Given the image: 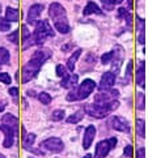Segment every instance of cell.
I'll list each match as a JSON object with an SVG mask.
<instances>
[{
  "label": "cell",
  "mask_w": 148,
  "mask_h": 158,
  "mask_svg": "<svg viewBox=\"0 0 148 158\" xmlns=\"http://www.w3.org/2000/svg\"><path fill=\"white\" fill-rule=\"evenodd\" d=\"M50 56H51V52L49 51V50H45V48L37 50V51L33 54L32 59L22 67V71H21L22 84H26V82L32 81L33 78L38 75L39 69L42 68V65L46 63V60L50 58Z\"/></svg>",
  "instance_id": "cell-1"
},
{
  "label": "cell",
  "mask_w": 148,
  "mask_h": 158,
  "mask_svg": "<svg viewBox=\"0 0 148 158\" xmlns=\"http://www.w3.org/2000/svg\"><path fill=\"white\" fill-rule=\"evenodd\" d=\"M49 17L53 21V25L56 29V31H59L60 34H67L70 33V22L67 19V12L66 8L58 2H54L50 4L49 7Z\"/></svg>",
  "instance_id": "cell-2"
},
{
  "label": "cell",
  "mask_w": 148,
  "mask_h": 158,
  "mask_svg": "<svg viewBox=\"0 0 148 158\" xmlns=\"http://www.w3.org/2000/svg\"><path fill=\"white\" fill-rule=\"evenodd\" d=\"M119 106L118 99H111L106 105H97V103H87L84 106V114L96 118V119H104L107 115H110L111 111H114Z\"/></svg>",
  "instance_id": "cell-3"
},
{
  "label": "cell",
  "mask_w": 148,
  "mask_h": 158,
  "mask_svg": "<svg viewBox=\"0 0 148 158\" xmlns=\"http://www.w3.org/2000/svg\"><path fill=\"white\" fill-rule=\"evenodd\" d=\"M33 41L34 44H42L46 41L47 37H54L55 31L49 24L47 20H42V21H37L36 22V30L33 33Z\"/></svg>",
  "instance_id": "cell-4"
},
{
  "label": "cell",
  "mask_w": 148,
  "mask_h": 158,
  "mask_svg": "<svg viewBox=\"0 0 148 158\" xmlns=\"http://www.w3.org/2000/svg\"><path fill=\"white\" fill-rule=\"evenodd\" d=\"M96 82L92 80V78H85V80L79 85V88L76 89V93H77V98L79 101L81 99H87L90 94L94 92L96 89Z\"/></svg>",
  "instance_id": "cell-5"
},
{
  "label": "cell",
  "mask_w": 148,
  "mask_h": 158,
  "mask_svg": "<svg viewBox=\"0 0 148 158\" xmlns=\"http://www.w3.org/2000/svg\"><path fill=\"white\" fill-rule=\"evenodd\" d=\"M41 146L46 150L51 152V153H62L64 149V143L59 137H49L42 141Z\"/></svg>",
  "instance_id": "cell-6"
},
{
  "label": "cell",
  "mask_w": 148,
  "mask_h": 158,
  "mask_svg": "<svg viewBox=\"0 0 148 158\" xmlns=\"http://www.w3.org/2000/svg\"><path fill=\"white\" fill-rule=\"evenodd\" d=\"M113 52V56H111V61L110 63L113 64V73L114 75H117V73L119 72V69H121V65H122V61H123V58H124V51L123 48L119 46V44H117V46H114V48L111 50Z\"/></svg>",
  "instance_id": "cell-7"
},
{
  "label": "cell",
  "mask_w": 148,
  "mask_h": 158,
  "mask_svg": "<svg viewBox=\"0 0 148 158\" xmlns=\"http://www.w3.org/2000/svg\"><path fill=\"white\" fill-rule=\"evenodd\" d=\"M110 127L113 129H115L118 132H123V133H130L131 131V126L127 119H124L123 116H113L110 119Z\"/></svg>",
  "instance_id": "cell-8"
},
{
  "label": "cell",
  "mask_w": 148,
  "mask_h": 158,
  "mask_svg": "<svg viewBox=\"0 0 148 158\" xmlns=\"http://www.w3.org/2000/svg\"><path fill=\"white\" fill-rule=\"evenodd\" d=\"M115 76L111 71H107L105 73H102L101 76V80H100V84H98V89L100 92H107V90L113 89L115 84Z\"/></svg>",
  "instance_id": "cell-9"
},
{
  "label": "cell",
  "mask_w": 148,
  "mask_h": 158,
  "mask_svg": "<svg viewBox=\"0 0 148 158\" xmlns=\"http://www.w3.org/2000/svg\"><path fill=\"white\" fill-rule=\"evenodd\" d=\"M0 131L3 132L4 135V141H3V146L5 149H9L12 148L13 144H15V136L17 135L16 131H13L11 127L8 126H4V124H0Z\"/></svg>",
  "instance_id": "cell-10"
},
{
  "label": "cell",
  "mask_w": 148,
  "mask_h": 158,
  "mask_svg": "<svg viewBox=\"0 0 148 158\" xmlns=\"http://www.w3.org/2000/svg\"><path fill=\"white\" fill-rule=\"evenodd\" d=\"M94 137H96V127L93 124H90V126L85 128L84 135H83V149L88 150L90 146H92Z\"/></svg>",
  "instance_id": "cell-11"
},
{
  "label": "cell",
  "mask_w": 148,
  "mask_h": 158,
  "mask_svg": "<svg viewBox=\"0 0 148 158\" xmlns=\"http://www.w3.org/2000/svg\"><path fill=\"white\" fill-rule=\"evenodd\" d=\"M110 150L111 149H110L109 140H101L100 143H97V145H96L94 154L92 158H106Z\"/></svg>",
  "instance_id": "cell-12"
},
{
  "label": "cell",
  "mask_w": 148,
  "mask_h": 158,
  "mask_svg": "<svg viewBox=\"0 0 148 158\" xmlns=\"http://www.w3.org/2000/svg\"><path fill=\"white\" fill-rule=\"evenodd\" d=\"M43 9H45V7L42 4H33V5H30V8H29V10H28V15H26V20H28V22L29 24H36V20L41 16V13L43 12Z\"/></svg>",
  "instance_id": "cell-13"
},
{
  "label": "cell",
  "mask_w": 148,
  "mask_h": 158,
  "mask_svg": "<svg viewBox=\"0 0 148 158\" xmlns=\"http://www.w3.org/2000/svg\"><path fill=\"white\" fill-rule=\"evenodd\" d=\"M21 43H22V47H24L22 50H28L30 46H34L33 35L26 25H22V27H21Z\"/></svg>",
  "instance_id": "cell-14"
},
{
  "label": "cell",
  "mask_w": 148,
  "mask_h": 158,
  "mask_svg": "<svg viewBox=\"0 0 148 158\" xmlns=\"http://www.w3.org/2000/svg\"><path fill=\"white\" fill-rule=\"evenodd\" d=\"M135 82L141 88V89H146V61H140L139 67L136 69L135 73Z\"/></svg>",
  "instance_id": "cell-15"
},
{
  "label": "cell",
  "mask_w": 148,
  "mask_h": 158,
  "mask_svg": "<svg viewBox=\"0 0 148 158\" xmlns=\"http://www.w3.org/2000/svg\"><path fill=\"white\" fill-rule=\"evenodd\" d=\"M136 21V31H138V43H146V20H143L139 16L135 17Z\"/></svg>",
  "instance_id": "cell-16"
},
{
  "label": "cell",
  "mask_w": 148,
  "mask_h": 158,
  "mask_svg": "<svg viewBox=\"0 0 148 158\" xmlns=\"http://www.w3.org/2000/svg\"><path fill=\"white\" fill-rule=\"evenodd\" d=\"M83 15L84 16H89V15H97V16H102L104 15V10L101 9V7H98L94 2H88L87 5L83 9Z\"/></svg>",
  "instance_id": "cell-17"
},
{
  "label": "cell",
  "mask_w": 148,
  "mask_h": 158,
  "mask_svg": "<svg viewBox=\"0 0 148 158\" xmlns=\"http://www.w3.org/2000/svg\"><path fill=\"white\" fill-rule=\"evenodd\" d=\"M77 81H79V76L75 75V73H72V75H67V76H64L63 78H62L60 86L64 88V89L71 90V89H73V86H75L76 84H77Z\"/></svg>",
  "instance_id": "cell-18"
},
{
  "label": "cell",
  "mask_w": 148,
  "mask_h": 158,
  "mask_svg": "<svg viewBox=\"0 0 148 158\" xmlns=\"http://www.w3.org/2000/svg\"><path fill=\"white\" fill-rule=\"evenodd\" d=\"M2 124L11 127L16 132L19 131V119L12 114H4L3 118H2Z\"/></svg>",
  "instance_id": "cell-19"
},
{
  "label": "cell",
  "mask_w": 148,
  "mask_h": 158,
  "mask_svg": "<svg viewBox=\"0 0 148 158\" xmlns=\"http://www.w3.org/2000/svg\"><path fill=\"white\" fill-rule=\"evenodd\" d=\"M81 48H77L76 51H73L72 52V55L68 58V60H67V65H66V68H67V71H70L71 73L75 71V65H76V61L79 60V58H80V55H81Z\"/></svg>",
  "instance_id": "cell-20"
},
{
  "label": "cell",
  "mask_w": 148,
  "mask_h": 158,
  "mask_svg": "<svg viewBox=\"0 0 148 158\" xmlns=\"http://www.w3.org/2000/svg\"><path fill=\"white\" fill-rule=\"evenodd\" d=\"M5 19H7L9 22H17L20 20V12L19 9H16L13 7H7L5 8Z\"/></svg>",
  "instance_id": "cell-21"
},
{
  "label": "cell",
  "mask_w": 148,
  "mask_h": 158,
  "mask_svg": "<svg viewBox=\"0 0 148 158\" xmlns=\"http://www.w3.org/2000/svg\"><path fill=\"white\" fill-rule=\"evenodd\" d=\"M36 143V135L34 133H26V136L22 139V148L25 150H33V145Z\"/></svg>",
  "instance_id": "cell-22"
},
{
  "label": "cell",
  "mask_w": 148,
  "mask_h": 158,
  "mask_svg": "<svg viewBox=\"0 0 148 158\" xmlns=\"http://www.w3.org/2000/svg\"><path fill=\"white\" fill-rule=\"evenodd\" d=\"M118 17L126 21L128 27H131V26H133V15L128 12V9L121 7V8L118 9Z\"/></svg>",
  "instance_id": "cell-23"
},
{
  "label": "cell",
  "mask_w": 148,
  "mask_h": 158,
  "mask_svg": "<svg viewBox=\"0 0 148 158\" xmlns=\"http://www.w3.org/2000/svg\"><path fill=\"white\" fill-rule=\"evenodd\" d=\"M84 118V111L83 110H76L72 115L67 118V123L68 124H77L79 122H81Z\"/></svg>",
  "instance_id": "cell-24"
},
{
  "label": "cell",
  "mask_w": 148,
  "mask_h": 158,
  "mask_svg": "<svg viewBox=\"0 0 148 158\" xmlns=\"http://www.w3.org/2000/svg\"><path fill=\"white\" fill-rule=\"evenodd\" d=\"M100 2L105 10H113L115 5L123 3V0H100Z\"/></svg>",
  "instance_id": "cell-25"
},
{
  "label": "cell",
  "mask_w": 148,
  "mask_h": 158,
  "mask_svg": "<svg viewBox=\"0 0 148 158\" xmlns=\"http://www.w3.org/2000/svg\"><path fill=\"white\" fill-rule=\"evenodd\" d=\"M136 133H138V136L144 139L146 137V122L143 119H136Z\"/></svg>",
  "instance_id": "cell-26"
},
{
  "label": "cell",
  "mask_w": 148,
  "mask_h": 158,
  "mask_svg": "<svg viewBox=\"0 0 148 158\" xmlns=\"http://www.w3.org/2000/svg\"><path fill=\"white\" fill-rule=\"evenodd\" d=\"M11 61V54L7 48L0 47V65H5Z\"/></svg>",
  "instance_id": "cell-27"
},
{
  "label": "cell",
  "mask_w": 148,
  "mask_h": 158,
  "mask_svg": "<svg viewBox=\"0 0 148 158\" xmlns=\"http://www.w3.org/2000/svg\"><path fill=\"white\" fill-rule=\"evenodd\" d=\"M136 109L138 110H144L146 109V95L143 93H138V95H136Z\"/></svg>",
  "instance_id": "cell-28"
},
{
  "label": "cell",
  "mask_w": 148,
  "mask_h": 158,
  "mask_svg": "<svg viewBox=\"0 0 148 158\" xmlns=\"http://www.w3.org/2000/svg\"><path fill=\"white\" fill-rule=\"evenodd\" d=\"M38 101L41 102L42 105H45V106H47V105H50L51 103V101H53V97L49 94V93H46V92H41L38 94Z\"/></svg>",
  "instance_id": "cell-29"
},
{
  "label": "cell",
  "mask_w": 148,
  "mask_h": 158,
  "mask_svg": "<svg viewBox=\"0 0 148 158\" xmlns=\"http://www.w3.org/2000/svg\"><path fill=\"white\" fill-rule=\"evenodd\" d=\"M66 118V111L64 110H54L51 114V120L53 122H60Z\"/></svg>",
  "instance_id": "cell-30"
},
{
  "label": "cell",
  "mask_w": 148,
  "mask_h": 158,
  "mask_svg": "<svg viewBox=\"0 0 148 158\" xmlns=\"http://www.w3.org/2000/svg\"><path fill=\"white\" fill-rule=\"evenodd\" d=\"M11 30V22L5 17H0V31L5 33Z\"/></svg>",
  "instance_id": "cell-31"
},
{
  "label": "cell",
  "mask_w": 148,
  "mask_h": 158,
  "mask_svg": "<svg viewBox=\"0 0 148 158\" xmlns=\"http://www.w3.org/2000/svg\"><path fill=\"white\" fill-rule=\"evenodd\" d=\"M55 75L60 77V78H63L64 76H67V68H66V65L63 64H58L55 67Z\"/></svg>",
  "instance_id": "cell-32"
},
{
  "label": "cell",
  "mask_w": 148,
  "mask_h": 158,
  "mask_svg": "<svg viewBox=\"0 0 148 158\" xmlns=\"http://www.w3.org/2000/svg\"><path fill=\"white\" fill-rule=\"evenodd\" d=\"M0 82L5 84V85H11L12 77H11L9 73H7V72H0Z\"/></svg>",
  "instance_id": "cell-33"
},
{
  "label": "cell",
  "mask_w": 148,
  "mask_h": 158,
  "mask_svg": "<svg viewBox=\"0 0 148 158\" xmlns=\"http://www.w3.org/2000/svg\"><path fill=\"white\" fill-rule=\"evenodd\" d=\"M66 99L68 101V102H76V101H79L76 90H75V89H71L70 92L67 93V95H66Z\"/></svg>",
  "instance_id": "cell-34"
},
{
  "label": "cell",
  "mask_w": 148,
  "mask_h": 158,
  "mask_svg": "<svg viewBox=\"0 0 148 158\" xmlns=\"http://www.w3.org/2000/svg\"><path fill=\"white\" fill-rule=\"evenodd\" d=\"M7 38H8L9 42H12L15 44H19V42H20V39H19V30H15L12 33H9Z\"/></svg>",
  "instance_id": "cell-35"
},
{
  "label": "cell",
  "mask_w": 148,
  "mask_h": 158,
  "mask_svg": "<svg viewBox=\"0 0 148 158\" xmlns=\"http://www.w3.org/2000/svg\"><path fill=\"white\" fill-rule=\"evenodd\" d=\"M111 56H113V52H111V51H110V52H105L104 55L101 56V63L104 64V65L109 64L110 61H111Z\"/></svg>",
  "instance_id": "cell-36"
},
{
  "label": "cell",
  "mask_w": 148,
  "mask_h": 158,
  "mask_svg": "<svg viewBox=\"0 0 148 158\" xmlns=\"http://www.w3.org/2000/svg\"><path fill=\"white\" fill-rule=\"evenodd\" d=\"M133 60H130L128 63H127V68H126V77H127V80H131L133 78Z\"/></svg>",
  "instance_id": "cell-37"
},
{
  "label": "cell",
  "mask_w": 148,
  "mask_h": 158,
  "mask_svg": "<svg viewBox=\"0 0 148 158\" xmlns=\"http://www.w3.org/2000/svg\"><path fill=\"white\" fill-rule=\"evenodd\" d=\"M123 153H124V156H126V157H128V158H133V156H134V149H133V145H126V146H124Z\"/></svg>",
  "instance_id": "cell-38"
},
{
  "label": "cell",
  "mask_w": 148,
  "mask_h": 158,
  "mask_svg": "<svg viewBox=\"0 0 148 158\" xmlns=\"http://www.w3.org/2000/svg\"><path fill=\"white\" fill-rule=\"evenodd\" d=\"M135 158H147V152H146V148H139L138 150H136Z\"/></svg>",
  "instance_id": "cell-39"
},
{
  "label": "cell",
  "mask_w": 148,
  "mask_h": 158,
  "mask_svg": "<svg viewBox=\"0 0 148 158\" xmlns=\"http://www.w3.org/2000/svg\"><path fill=\"white\" fill-rule=\"evenodd\" d=\"M8 94L12 95V97H17V95H19V89H17L16 86L9 88V89H8Z\"/></svg>",
  "instance_id": "cell-40"
},
{
  "label": "cell",
  "mask_w": 148,
  "mask_h": 158,
  "mask_svg": "<svg viewBox=\"0 0 148 158\" xmlns=\"http://www.w3.org/2000/svg\"><path fill=\"white\" fill-rule=\"evenodd\" d=\"M117 143H118V139H117V137H110V139H109L110 149H114L115 146H117Z\"/></svg>",
  "instance_id": "cell-41"
},
{
  "label": "cell",
  "mask_w": 148,
  "mask_h": 158,
  "mask_svg": "<svg viewBox=\"0 0 148 158\" xmlns=\"http://www.w3.org/2000/svg\"><path fill=\"white\" fill-rule=\"evenodd\" d=\"M5 106H7V103H5L4 101L0 99V112H3V111L5 110Z\"/></svg>",
  "instance_id": "cell-42"
},
{
  "label": "cell",
  "mask_w": 148,
  "mask_h": 158,
  "mask_svg": "<svg viewBox=\"0 0 148 158\" xmlns=\"http://www.w3.org/2000/svg\"><path fill=\"white\" fill-rule=\"evenodd\" d=\"M127 2H128V8H133L134 7V5H133V0H127Z\"/></svg>",
  "instance_id": "cell-43"
},
{
  "label": "cell",
  "mask_w": 148,
  "mask_h": 158,
  "mask_svg": "<svg viewBox=\"0 0 148 158\" xmlns=\"http://www.w3.org/2000/svg\"><path fill=\"white\" fill-rule=\"evenodd\" d=\"M92 157H93L92 154H90V153H88V154H85V156H84L83 158H92Z\"/></svg>",
  "instance_id": "cell-44"
},
{
  "label": "cell",
  "mask_w": 148,
  "mask_h": 158,
  "mask_svg": "<svg viewBox=\"0 0 148 158\" xmlns=\"http://www.w3.org/2000/svg\"><path fill=\"white\" fill-rule=\"evenodd\" d=\"M0 158H5V157H4L3 154H0Z\"/></svg>",
  "instance_id": "cell-45"
},
{
  "label": "cell",
  "mask_w": 148,
  "mask_h": 158,
  "mask_svg": "<svg viewBox=\"0 0 148 158\" xmlns=\"http://www.w3.org/2000/svg\"><path fill=\"white\" fill-rule=\"evenodd\" d=\"M0 12H2V5H0Z\"/></svg>",
  "instance_id": "cell-46"
}]
</instances>
